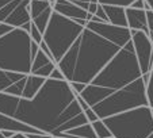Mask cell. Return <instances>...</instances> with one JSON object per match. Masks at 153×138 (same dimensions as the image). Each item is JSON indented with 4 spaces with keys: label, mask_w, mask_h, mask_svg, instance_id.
<instances>
[{
    "label": "cell",
    "mask_w": 153,
    "mask_h": 138,
    "mask_svg": "<svg viewBox=\"0 0 153 138\" xmlns=\"http://www.w3.org/2000/svg\"><path fill=\"white\" fill-rule=\"evenodd\" d=\"M50 79H54V80H65V77H64L62 72H61L60 69L56 66L54 70L52 72V75H50Z\"/></svg>",
    "instance_id": "44dd1931"
},
{
    "label": "cell",
    "mask_w": 153,
    "mask_h": 138,
    "mask_svg": "<svg viewBox=\"0 0 153 138\" xmlns=\"http://www.w3.org/2000/svg\"><path fill=\"white\" fill-rule=\"evenodd\" d=\"M131 41V30L110 23L85 26L53 12L43 42L68 83L88 84Z\"/></svg>",
    "instance_id": "6da1fadb"
},
{
    "label": "cell",
    "mask_w": 153,
    "mask_h": 138,
    "mask_svg": "<svg viewBox=\"0 0 153 138\" xmlns=\"http://www.w3.org/2000/svg\"><path fill=\"white\" fill-rule=\"evenodd\" d=\"M53 12H54V10H53V6H52V7H49L48 10H45L42 14H39L37 18H34V19L31 20L35 26L38 27V30H39L42 34H45V31H46L48 24H49V22H50V18H52Z\"/></svg>",
    "instance_id": "4fadbf2b"
},
{
    "label": "cell",
    "mask_w": 153,
    "mask_h": 138,
    "mask_svg": "<svg viewBox=\"0 0 153 138\" xmlns=\"http://www.w3.org/2000/svg\"><path fill=\"white\" fill-rule=\"evenodd\" d=\"M126 18H127V27H129L130 30L145 31L148 35H149L146 11H145V10H137V8L127 7L126 8Z\"/></svg>",
    "instance_id": "9c48e42d"
},
{
    "label": "cell",
    "mask_w": 153,
    "mask_h": 138,
    "mask_svg": "<svg viewBox=\"0 0 153 138\" xmlns=\"http://www.w3.org/2000/svg\"><path fill=\"white\" fill-rule=\"evenodd\" d=\"M131 8H137V10H144L145 7V0H136L133 4H131Z\"/></svg>",
    "instance_id": "7402d4cb"
},
{
    "label": "cell",
    "mask_w": 153,
    "mask_h": 138,
    "mask_svg": "<svg viewBox=\"0 0 153 138\" xmlns=\"http://www.w3.org/2000/svg\"><path fill=\"white\" fill-rule=\"evenodd\" d=\"M114 138H153V114L142 106L103 119Z\"/></svg>",
    "instance_id": "5b68a950"
},
{
    "label": "cell",
    "mask_w": 153,
    "mask_h": 138,
    "mask_svg": "<svg viewBox=\"0 0 153 138\" xmlns=\"http://www.w3.org/2000/svg\"><path fill=\"white\" fill-rule=\"evenodd\" d=\"M29 138H54L50 134H45V133H39V134H27Z\"/></svg>",
    "instance_id": "603a6c76"
},
{
    "label": "cell",
    "mask_w": 153,
    "mask_h": 138,
    "mask_svg": "<svg viewBox=\"0 0 153 138\" xmlns=\"http://www.w3.org/2000/svg\"><path fill=\"white\" fill-rule=\"evenodd\" d=\"M94 127V131H95L96 137L98 138H113V134H111L110 129L107 127V125L104 123L103 119H98L96 122L91 123Z\"/></svg>",
    "instance_id": "9a60e30c"
},
{
    "label": "cell",
    "mask_w": 153,
    "mask_h": 138,
    "mask_svg": "<svg viewBox=\"0 0 153 138\" xmlns=\"http://www.w3.org/2000/svg\"><path fill=\"white\" fill-rule=\"evenodd\" d=\"M38 52L39 45L31 39L29 31L14 29L0 38V69L7 72L33 75Z\"/></svg>",
    "instance_id": "277c9868"
},
{
    "label": "cell",
    "mask_w": 153,
    "mask_h": 138,
    "mask_svg": "<svg viewBox=\"0 0 153 138\" xmlns=\"http://www.w3.org/2000/svg\"><path fill=\"white\" fill-rule=\"evenodd\" d=\"M52 7L49 1H41V0H31L30 1V15H31V20L37 18L39 14H42L45 10Z\"/></svg>",
    "instance_id": "5bb4252c"
},
{
    "label": "cell",
    "mask_w": 153,
    "mask_h": 138,
    "mask_svg": "<svg viewBox=\"0 0 153 138\" xmlns=\"http://www.w3.org/2000/svg\"><path fill=\"white\" fill-rule=\"evenodd\" d=\"M146 99H148V106L153 110V68L150 70L149 80L146 83Z\"/></svg>",
    "instance_id": "e0dca14e"
},
{
    "label": "cell",
    "mask_w": 153,
    "mask_h": 138,
    "mask_svg": "<svg viewBox=\"0 0 153 138\" xmlns=\"http://www.w3.org/2000/svg\"><path fill=\"white\" fill-rule=\"evenodd\" d=\"M41 1H49V0H41Z\"/></svg>",
    "instance_id": "4316f807"
},
{
    "label": "cell",
    "mask_w": 153,
    "mask_h": 138,
    "mask_svg": "<svg viewBox=\"0 0 153 138\" xmlns=\"http://www.w3.org/2000/svg\"><path fill=\"white\" fill-rule=\"evenodd\" d=\"M100 119L148 106L146 83L138 65L133 42L121 52L79 93Z\"/></svg>",
    "instance_id": "3957f363"
},
{
    "label": "cell",
    "mask_w": 153,
    "mask_h": 138,
    "mask_svg": "<svg viewBox=\"0 0 153 138\" xmlns=\"http://www.w3.org/2000/svg\"><path fill=\"white\" fill-rule=\"evenodd\" d=\"M72 3L77 4L79 7L84 8L85 11H88V7H90V3H98V0H69Z\"/></svg>",
    "instance_id": "ffe728a7"
},
{
    "label": "cell",
    "mask_w": 153,
    "mask_h": 138,
    "mask_svg": "<svg viewBox=\"0 0 153 138\" xmlns=\"http://www.w3.org/2000/svg\"><path fill=\"white\" fill-rule=\"evenodd\" d=\"M0 130H8L14 133H25V134H39V130L18 121L15 118H11L6 114L0 112Z\"/></svg>",
    "instance_id": "30bf717a"
},
{
    "label": "cell",
    "mask_w": 153,
    "mask_h": 138,
    "mask_svg": "<svg viewBox=\"0 0 153 138\" xmlns=\"http://www.w3.org/2000/svg\"><path fill=\"white\" fill-rule=\"evenodd\" d=\"M131 42L144 80L148 83L153 68V42L146 33L138 30H131Z\"/></svg>",
    "instance_id": "8992f818"
},
{
    "label": "cell",
    "mask_w": 153,
    "mask_h": 138,
    "mask_svg": "<svg viewBox=\"0 0 153 138\" xmlns=\"http://www.w3.org/2000/svg\"><path fill=\"white\" fill-rule=\"evenodd\" d=\"M30 75L7 72L0 69V93L23 98Z\"/></svg>",
    "instance_id": "52a82bcc"
},
{
    "label": "cell",
    "mask_w": 153,
    "mask_h": 138,
    "mask_svg": "<svg viewBox=\"0 0 153 138\" xmlns=\"http://www.w3.org/2000/svg\"><path fill=\"white\" fill-rule=\"evenodd\" d=\"M106 15L108 18V23L118 27H127V18H126V8L119 6H103Z\"/></svg>",
    "instance_id": "8fae6325"
},
{
    "label": "cell",
    "mask_w": 153,
    "mask_h": 138,
    "mask_svg": "<svg viewBox=\"0 0 153 138\" xmlns=\"http://www.w3.org/2000/svg\"><path fill=\"white\" fill-rule=\"evenodd\" d=\"M145 1H146V3H148V4H149V6H150V8L153 10V0H145Z\"/></svg>",
    "instance_id": "484cf974"
},
{
    "label": "cell",
    "mask_w": 153,
    "mask_h": 138,
    "mask_svg": "<svg viewBox=\"0 0 153 138\" xmlns=\"http://www.w3.org/2000/svg\"><path fill=\"white\" fill-rule=\"evenodd\" d=\"M68 138H98L91 123L81 125L68 131Z\"/></svg>",
    "instance_id": "7c38bea8"
},
{
    "label": "cell",
    "mask_w": 153,
    "mask_h": 138,
    "mask_svg": "<svg viewBox=\"0 0 153 138\" xmlns=\"http://www.w3.org/2000/svg\"><path fill=\"white\" fill-rule=\"evenodd\" d=\"M1 133H3L4 138H12L14 137V134H15L14 131H8V130H1Z\"/></svg>",
    "instance_id": "cb8c5ba5"
},
{
    "label": "cell",
    "mask_w": 153,
    "mask_h": 138,
    "mask_svg": "<svg viewBox=\"0 0 153 138\" xmlns=\"http://www.w3.org/2000/svg\"><path fill=\"white\" fill-rule=\"evenodd\" d=\"M12 138H29V137H27V134H25V133H15Z\"/></svg>",
    "instance_id": "d4e9b609"
},
{
    "label": "cell",
    "mask_w": 153,
    "mask_h": 138,
    "mask_svg": "<svg viewBox=\"0 0 153 138\" xmlns=\"http://www.w3.org/2000/svg\"><path fill=\"white\" fill-rule=\"evenodd\" d=\"M30 37H31V39L34 41V42H37L38 45L43 41V34L38 30V27L35 26L33 22H31V29H30Z\"/></svg>",
    "instance_id": "ac0fdd59"
},
{
    "label": "cell",
    "mask_w": 153,
    "mask_h": 138,
    "mask_svg": "<svg viewBox=\"0 0 153 138\" xmlns=\"http://www.w3.org/2000/svg\"><path fill=\"white\" fill-rule=\"evenodd\" d=\"M84 115L87 116V119H88V122H90V123H94V122H96L98 119H100L98 116V114H96V112L94 111L91 107L88 110H85V111H84Z\"/></svg>",
    "instance_id": "d6986e66"
},
{
    "label": "cell",
    "mask_w": 153,
    "mask_h": 138,
    "mask_svg": "<svg viewBox=\"0 0 153 138\" xmlns=\"http://www.w3.org/2000/svg\"><path fill=\"white\" fill-rule=\"evenodd\" d=\"M152 114H153V110H152Z\"/></svg>",
    "instance_id": "f1b7e54d"
},
{
    "label": "cell",
    "mask_w": 153,
    "mask_h": 138,
    "mask_svg": "<svg viewBox=\"0 0 153 138\" xmlns=\"http://www.w3.org/2000/svg\"><path fill=\"white\" fill-rule=\"evenodd\" d=\"M136 0H98V3L102 6H119V7H130Z\"/></svg>",
    "instance_id": "2e32d148"
},
{
    "label": "cell",
    "mask_w": 153,
    "mask_h": 138,
    "mask_svg": "<svg viewBox=\"0 0 153 138\" xmlns=\"http://www.w3.org/2000/svg\"><path fill=\"white\" fill-rule=\"evenodd\" d=\"M113 138H114V137H113Z\"/></svg>",
    "instance_id": "f546056e"
},
{
    "label": "cell",
    "mask_w": 153,
    "mask_h": 138,
    "mask_svg": "<svg viewBox=\"0 0 153 138\" xmlns=\"http://www.w3.org/2000/svg\"><path fill=\"white\" fill-rule=\"evenodd\" d=\"M53 10H54L57 14L62 15V16L68 18V19H72V20H87L90 22L92 19V15L90 14L88 11H85L84 8L79 7L77 4L72 3L69 0H57L56 4L53 6Z\"/></svg>",
    "instance_id": "ba28073f"
},
{
    "label": "cell",
    "mask_w": 153,
    "mask_h": 138,
    "mask_svg": "<svg viewBox=\"0 0 153 138\" xmlns=\"http://www.w3.org/2000/svg\"><path fill=\"white\" fill-rule=\"evenodd\" d=\"M0 112L53 137L68 138L69 130L90 123L71 83L50 77L33 99L0 93Z\"/></svg>",
    "instance_id": "7a4b0ae2"
},
{
    "label": "cell",
    "mask_w": 153,
    "mask_h": 138,
    "mask_svg": "<svg viewBox=\"0 0 153 138\" xmlns=\"http://www.w3.org/2000/svg\"><path fill=\"white\" fill-rule=\"evenodd\" d=\"M54 138H64V137H54Z\"/></svg>",
    "instance_id": "83f0119b"
}]
</instances>
